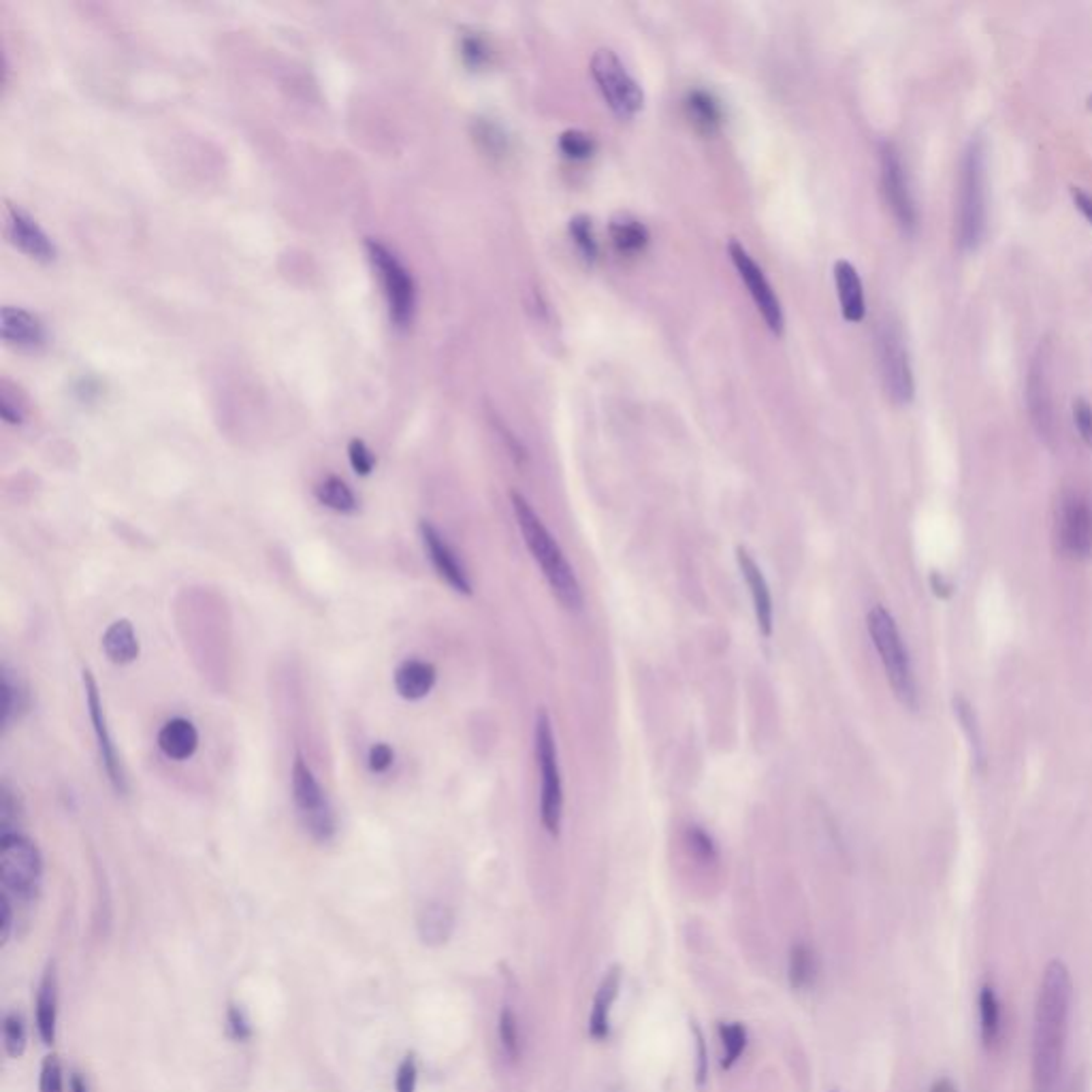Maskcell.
Returning <instances> with one entry per match:
<instances>
[{
    "instance_id": "32",
    "label": "cell",
    "mask_w": 1092,
    "mask_h": 1092,
    "mask_svg": "<svg viewBox=\"0 0 1092 1092\" xmlns=\"http://www.w3.org/2000/svg\"><path fill=\"white\" fill-rule=\"evenodd\" d=\"M815 977V956L805 943L794 946L790 952V986L794 990H806Z\"/></svg>"
},
{
    "instance_id": "31",
    "label": "cell",
    "mask_w": 1092,
    "mask_h": 1092,
    "mask_svg": "<svg viewBox=\"0 0 1092 1092\" xmlns=\"http://www.w3.org/2000/svg\"><path fill=\"white\" fill-rule=\"evenodd\" d=\"M570 237L587 263H594L599 254V241L594 229V220L581 214L570 220Z\"/></svg>"
},
{
    "instance_id": "26",
    "label": "cell",
    "mask_w": 1092,
    "mask_h": 1092,
    "mask_svg": "<svg viewBox=\"0 0 1092 1092\" xmlns=\"http://www.w3.org/2000/svg\"><path fill=\"white\" fill-rule=\"evenodd\" d=\"M34 1020L36 1030L45 1046H52L56 1039V1022H58V992H56V975L54 968L47 971L39 992H36V1008H34Z\"/></svg>"
},
{
    "instance_id": "5",
    "label": "cell",
    "mask_w": 1092,
    "mask_h": 1092,
    "mask_svg": "<svg viewBox=\"0 0 1092 1092\" xmlns=\"http://www.w3.org/2000/svg\"><path fill=\"white\" fill-rule=\"evenodd\" d=\"M534 750L540 779H543V788H540V821H543V826L550 837H559L563 819V785L553 723H550L546 710H538L536 715Z\"/></svg>"
},
{
    "instance_id": "51",
    "label": "cell",
    "mask_w": 1092,
    "mask_h": 1092,
    "mask_svg": "<svg viewBox=\"0 0 1092 1092\" xmlns=\"http://www.w3.org/2000/svg\"><path fill=\"white\" fill-rule=\"evenodd\" d=\"M930 585H932V592H935L937 598H950L952 596V585L946 579H943L939 572L930 574Z\"/></svg>"
},
{
    "instance_id": "7",
    "label": "cell",
    "mask_w": 1092,
    "mask_h": 1092,
    "mask_svg": "<svg viewBox=\"0 0 1092 1092\" xmlns=\"http://www.w3.org/2000/svg\"><path fill=\"white\" fill-rule=\"evenodd\" d=\"M43 864L36 845L18 830L0 834V877L7 894L32 899L41 883Z\"/></svg>"
},
{
    "instance_id": "17",
    "label": "cell",
    "mask_w": 1092,
    "mask_h": 1092,
    "mask_svg": "<svg viewBox=\"0 0 1092 1092\" xmlns=\"http://www.w3.org/2000/svg\"><path fill=\"white\" fill-rule=\"evenodd\" d=\"M736 561H739L743 579H745L747 587H750L757 630L764 638H770L772 628H775V608H772V596H770V587H768L766 576H764L762 568L757 566V561L754 559V555L745 546L736 548Z\"/></svg>"
},
{
    "instance_id": "39",
    "label": "cell",
    "mask_w": 1092,
    "mask_h": 1092,
    "mask_svg": "<svg viewBox=\"0 0 1092 1092\" xmlns=\"http://www.w3.org/2000/svg\"><path fill=\"white\" fill-rule=\"evenodd\" d=\"M954 708H956V715H959V721L962 723V730L966 732L968 741H971V752H973L975 762L981 766V764H984V754H981V741H979V732H977V726H975L973 708L968 706L964 698H956Z\"/></svg>"
},
{
    "instance_id": "30",
    "label": "cell",
    "mask_w": 1092,
    "mask_h": 1092,
    "mask_svg": "<svg viewBox=\"0 0 1092 1092\" xmlns=\"http://www.w3.org/2000/svg\"><path fill=\"white\" fill-rule=\"evenodd\" d=\"M314 495L323 506L341 514H352L359 510V499L354 495V491L338 476H327L325 481L318 483Z\"/></svg>"
},
{
    "instance_id": "10",
    "label": "cell",
    "mask_w": 1092,
    "mask_h": 1092,
    "mask_svg": "<svg viewBox=\"0 0 1092 1092\" xmlns=\"http://www.w3.org/2000/svg\"><path fill=\"white\" fill-rule=\"evenodd\" d=\"M877 359L888 397L899 406L910 403L915 390L910 352H907L901 327L890 318L877 327Z\"/></svg>"
},
{
    "instance_id": "37",
    "label": "cell",
    "mask_w": 1092,
    "mask_h": 1092,
    "mask_svg": "<svg viewBox=\"0 0 1092 1092\" xmlns=\"http://www.w3.org/2000/svg\"><path fill=\"white\" fill-rule=\"evenodd\" d=\"M3 1039L5 1050L11 1059H20L26 1050V1028L18 1014H7L3 1020Z\"/></svg>"
},
{
    "instance_id": "24",
    "label": "cell",
    "mask_w": 1092,
    "mask_h": 1092,
    "mask_svg": "<svg viewBox=\"0 0 1092 1092\" xmlns=\"http://www.w3.org/2000/svg\"><path fill=\"white\" fill-rule=\"evenodd\" d=\"M619 988H621V968L612 966L598 988L594 1012L592 1017H589V1033H592V1037L598 1041L606 1039L610 1033V1010L619 995Z\"/></svg>"
},
{
    "instance_id": "46",
    "label": "cell",
    "mask_w": 1092,
    "mask_h": 1092,
    "mask_svg": "<svg viewBox=\"0 0 1092 1092\" xmlns=\"http://www.w3.org/2000/svg\"><path fill=\"white\" fill-rule=\"evenodd\" d=\"M229 1024H231L233 1035H235L237 1039L243 1041V1039H248V1037H250V1024H248V1020H245V1015L241 1014V1010L231 1008V1012H229Z\"/></svg>"
},
{
    "instance_id": "8",
    "label": "cell",
    "mask_w": 1092,
    "mask_h": 1092,
    "mask_svg": "<svg viewBox=\"0 0 1092 1092\" xmlns=\"http://www.w3.org/2000/svg\"><path fill=\"white\" fill-rule=\"evenodd\" d=\"M365 248L380 280H383L390 321L397 327H408L416 310V285L412 274L397 259V254L390 252L385 243L367 239Z\"/></svg>"
},
{
    "instance_id": "4",
    "label": "cell",
    "mask_w": 1092,
    "mask_h": 1092,
    "mask_svg": "<svg viewBox=\"0 0 1092 1092\" xmlns=\"http://www.w3.org/2000/svg\"><path fill=\"white\" fill-rule=\"evenodd\" d=\"M868 634L873 638V645L881 657V664L886 668V677L894 696L899 698V702L910 710L917 708V685L913 677L910 651H907L905 641L897 621L890 615V610L883 606H873L866 617Z\"/></svg>"
},
{
    "instance_id": "40",
    "label": "cell",
    "mask_w": 1092,
    "mask_h": 1092,
    "mask_svg": "<svg viewBox=\"0 0 1092 1092\" xmlns=\"http://www.w3.org/2000/svg\"><path fill=\"white\" fill-rule=\"evenodd\" d=\"M24 696L26 692H22L20 687L11 679V672L5 668L3 670V726L9 728L11 721L16 719V715L20 713V708L24 706Z\"/></svg>"
},
{
    "instance_id": "21",
    "label": "cell",
    "mask_w": 1092,
    "mask_h": 1092,
    "mask_svg": "<svg viewBox=\"0 0 1092 1092\" xmlns=\"http://www.w3.org/2000/svg\"><path fill=\"white\" fill-rule=\"evenodd\" d=\"M395 690L403 701H423L434 690L438 681V670L434 664L423 659H406L395 670Z\"/></svg>"
},
{
    "instance_id": "41",
    "label": "cell",
    "mask_w": 1092,
    "mask_h": 1092,
    "mask_svg": "<svg viewBox=\"0 0 1092 1092\" xmlns=\"http://www.w3.org/2000/svg\"><path fill=\"white\" fill-rule=\"evenodd\" d=\"M348 459H350L352 470L357 472L359 476L372 474V470L376 468V457H374V452H372L370 448H367V444H365L363 440H357V438L350 440V444H348Z\"/></svg>"
},
{
    "instance_id": "2",
    "label": "cell",
    "mask_w": 1092,
    "mask_h": 1092,
    "mask_svg": "<svg viewBox=\"0 0 1092 1092\" xmlns=\"http://www.w3.org/2000/svg\"><path fill=\"white\" fill-rule=\"evenodd\" d=\"M510 501L525 545L530 548V553L540 566V570H543V576L546 579L550 592H553V596L559 599L563 608L581 610L585 602L583 589L579 579H576L570 561L559 548L557 540L546 530L543 519L538 517L530 501H527L521 494L512 491Z\"/></svg>"
},
{
    "instance_id": "25",
    "label": "cell",
    "mask_w": 1092,
    "mask_h": 1092,
    "mask_svg": "<svg viewBox=\"0 0 1092 1092\" xmlns=\"http://www.w3.org/2000/svg\"><path fill=\"white\" fill-rule=\"evenodd\" d=\"M416 928L425 946H444L455 928V915L444 903H427L416 919Z\"/></svg>"
},
{
    "instance_id": "13",
    "label": "cell",
    "mask_w": 1092,
    "mask_h": 1092,
    "mask_svg": "<svg viewBox=\"0 0 1092 1092\" xmlns=\"http://www.w3.org/2000/svg\"><path fill=\"white\" fill-rule=\"evenodd\" d=\"M728 252H730V259L736 267V272H739L741 280L750 288L752 299L755 301L759 314L766 321L768 329L772 331L775 336H781L783 329H785V316H783V308H781V301L777 297L775 288L768 282V278L764 276L762 267H759L754 256L747 252L745 245L741 241L732 239L728 245Z\"/></svg>"
},
{
    "instance_id": "49",
    "label": "cell",
    "mask_w": 1092,
    "mask_h": 1092,
    "mask_svg": "<svg viewBox=\"0 0 1092 1092\" xmlns=\"http://www.w3.org/2000/svg\"><path fill=\"white\" fill-rule=\"evenodd\" d=\"M1071 196H1073V203L1079 212L1084 214V218L1092 225V194H1088L1086 190L1071 186Z\"/></svg>"
},
{
    "instance_id": "33",
    "label": "cell",
    "mask_w": 1092,
    "mask_h": 1092,
    "mask_svg": "<svg viewBox=\"0 0 1092 1092\" xmlns=\"http://www.w3.org/2000/svg\"><path fill=\"white\" fill-rule=\"evenodd\" d=\"M719 1037H721V1044H723L721 1066H723V1069H730V1066L741 1059V1054L747 1048V1030L739 1022H728V1024L721 1022L719 1024Z\"/></svg>"
},
{
    "instance_id": "35",
    "label": "cell",
    "mask_w": 1092,
    "mask_h": 1092,
    "mask_svg": "<svg viewBox=\"0 0 1092 1092\" xmlns=\"http://www.w3.org/2000/svg\"><path fill=\"white\" fill-rule=\"evenodd\" d=\"M499 1041H501V1048L506 1052V1057L510 1061H519L521 1057L519 1022L510 1008H504L499 1014Z\"/></svg>"
},
{
    "instance_id": "27",
    "label": "cell",
    "mask_w": 1092,
    "mask_h": 1092,
    "mask_svg": "<svg viewBox=\"0 0 1092 1092\" xmlns=\"http://www.w3.org/2000/svg\"><path fill=\"white\" fill-rule=\"evenodd\" d=\"M103 651L114 664H130L139 657V641L130 621L120 619L109 625L103 636Z\"/></svg>"
},
{
    "instance_id": "29",
    "label": "cell",
    "mask_w": 1092,
    "mask_h": 1092,
    "mask_svg": "<svg viewBox=\"0 0 1092 1092\" xmlns=\"http://www.w3.org/2000/svg\"><path fill=\"white\" fill-rule=\"evenodd\" d=\"M685 114L704 132H715L723 122L721 103L706 90H692L685 96Z\"/></svg>"
},
{
    "instance_id": "19",
    "label": "cell",
    "mask_w": 1092,
    "mask_h": 1092,
    "mask_svg": "<svg viewBox=\"0 0 1092 1092\" xmlns=\"http://www.w3.org/2000/svg\"><path fill=\"white\" fill-rule=\"evenodd\" d=\"M0 331H3V339L9 346L20 350H36L45 346L47 341V331L39 318L24 308H14V305H5L0 312Z\"/></svg>"
},
{
    "instance_id": "9",
    "label": "cell",
    "mask_w": 1092,
    "mask_h": 1092,
    "mask_svg": "<svg viewBox=\"0 0 1092 1092\" xmlns=\"http://www.w3.org/2000/svg\"><path fill=\"white\" fill-rule=\"evenodd\" d=\"M592 76L604 101L619 118H634L645 107V92L612 49H598L592 58Z\"/></svg>"
},
{
    "instance_id": "44",
    "label": "cell",
    "mask_w": 1092,
    "mask_h": 1092,
    "mask_svg": "<svg viewBox=\"0 0 1092 1092\" xmlns=\"http://www.w3.org/2000/svg\"><path fill=\"white\" fill-rule=\"evenodd\" d=\"M416 1082H419V1069H416L414 1059L408 1057L399 1065L395 1088L397 1092H416Z\"/></svg>"
},
{
    "instance_id": "54",
    "label": "cell",
    "mask_w": 1092,
    "mask_h": 1092,
    "mask_svg": "<svg viewBox=\"0 0 1092 1092\" xmlns=\"http://www.w3.org/2000/svg\"><path fill=\"white\" fill-rule=\"evenodd\" d=\"M612 1092H625V1090H623V1088H615Z\"/></svg>"
},
{
    "instance_id": "11",
    "label": "cell",
    "mask_w": 1092,
    "mask_h": 1092,
    "mask_svg": "<svg viewBox=\"0 0 1092 1092\" xmlns=\"http://www.w3.org/2000/svg\"><path fill=\"white\" fill-rule=\"evenodd\" d=\"M879 161L883 196H886L890 205V212L905 233H913L917 229L919 216L901 150L894 143H883Z\"/></svg>"
},
{
    "instance_id": "6",
    "label": "cell",
    "mask_w": 1092,
    "mask_h": 1092,
    "mask_svg": "<svg viewBox=\"0 0 1092 1092\" xmlns=\"http://www.w3.org/2000/svg\"><path fill=\"white\" fill-rule=\"evenodd\" d=\"M290 781H292V803L294 808H297L303 828L310 832L312 839L321 843L334 839L338 830L334 808L329 805L323 785L318 783L310 764L305 762L301 754L294 755Z\"/></svg>"
},
{
    "instance_id": "34",
    "label": "cell",
    "mask_w": 1092,
    "mask_h": 1092,
    "mask_svg": "<svg viewBox=\"0 0 1092 1092\" xmlns=\"http://www.w3.org/2000/svg\"><path fill=\"white\" fill-rule=\"evenodd\" d=\"M559 152L570 161H587L596 152V139L583 130H566L559 137Z\"/></svg>"
},
{
    "instance_id": "14",
    "label": "cell",
    "mask_w": 1092,
    "mask_h": 1092,
    "mask_svg": "<svg viewBox=\"0 0 1092 1092\" xmlns=\"http://www.w3.org/2000/svg\"><path fill=\"white\" fill-rule=\"evenodd\" d=\"M1059 543L1065 555L1086 561L1092 557V501L1069 491L1061 499L1059 508Z\"/></svg>"
},
{
    "instance_id": "52",
    "label": "cell",
    "mask_w": 1092,
    "mask_h": 1092,
    "mask_svg": "<svg viewBox=\"0 0 1092 1092\" xmlns=\"http://www.w3.org/2000/svg\"><path fill=\"white\" fill-rule=\"evenodd\" d=\"M930 1092H959V1088H956V1084L950 1077H939L935 1079V1084L930 1086Z\"/></svg>"
},
{
    "instance_id": "18",
    "label": "cell",
    "mask_w": 1092,
    "mask_h": 1092,
    "mask_svg": "<svg viewBox=\"0 0 1092 1092\" xmlns=\"http://www.w3.org/2000/svg\"><path fill=\"white\" fill-rule=\"evenodd\" d=\"M7 233H9V239L14 241L22 252H26L28 256L36 261H52L56 256V248H54V241L49 239L47 233L36 225V220H32L26 212L18 210V207L9 205L7 210Z\"/></svg>"
},
{
    "instance_id": "23",
    "label": "cell",
    "mask_w": 1092,
    "mask_h": 1092,
    "mask_svg": "<svg viewBox=\"0 0 1092 1092\" xmlns=\"http://www.w3.org/2000/svg\"><path fill=\"white\" fill-rule=\"evenodd\" d=\"M158 747L167 757L182 762V759L194 755L196 747H199V732H196L192 721L176 717L167 721L158 732Z\"/></svg>"
},
{
    "instance_id": "12",
    "label": "cell",
    "mask_w": 1092,
    "mask_h": 1092,
    "mask_svg": "<svg viewBox=\"0 0 1092 1092\" xmlns=\"http://www.w3.org/2000/svg\"><path fill=\"white\" fill-rule=\"evenodd\" d=\"M1026 406L1039 438L1048 444L1057 440V414H1054V397L1050 385V343H1041L1037 354L1030 361L1026 378Z\"/></svg>"
},
{
    "instance_id": "45",
    "label": "cell",
    "mask_w": 1092,
    "mask_h": 1092,
    "mask_svg": "<svg viewBox=\"0 0 1092 1092\" xmlns=\"http://www.w3.org/2000/svg\"><path fill=\"white\" fill-rule=\"evenodd\" d=\"M392 759H395V754H392L390 745L387 743H376L372 750H370V757H367V764H370L372 772H385L390 768Z\"/></svg>"
},
{
    "instance_id": "36",
    "label": "cell",
    "mask_w": 1092,
    "mask_h": 1092,
    "mask_svg": "<svg viewBox=\"0 0 1092 1092\" xmlns=\"http://www.w3.org/2000/svg\"><path fill=\"white\" fill-rule=\"evenodd\" d=\"M685 839H687V848H690L696 860H701L704 864L717 862V845L704 828L690 826L685 830Z\"/></svg>"
},
{
    "instance_id": "38",
    "label": "cell",
    "mask_w": 1092,
    "mask_h": 1092,
    "mask_svg": "<svg viewBox=\"0 0 1092 1092\" xmlns=\"http://www.w3.org/2000/svg\"><path fill=\"white\" fill-rule=\"evenodd\" d=\"M461 58L470 69H481V67L489 65V58H491L489 43L483 39L481 34L468 32L461 39Z\"/></svg>"
},
{
    "instance_id": "22",
    "label": "cell",
    "mask_w": 1092,
    "mask_h": 1092,
    "mask_svg": "<svg viewBox=\"0 0 1092 1092\" xmlns=\"http://www.w3.org/2000/svg\"><path fill=\"white\" fill-rule=\"evenodd\" d=\"M608 235H610V243L612 248H615L621 256H638L647 250L649 239V229L632 214H617L610 218V225H608Z\"/></svg>"
},
{
    "instance_id": "16",
    "label": "cell",
    "mask_w": 1092,
    "mask_h": 1092,
    "mask_svg": "<svg viewBox=\"0 0 1092 1092\" xmlns=\"http://www.w3.org/2000/svg\"><path fill=\"white\" fill-rule=\"evenodd\" d=\"M421 540H423V546H425V553L432 561V566L436 568L438 576L442 581H444L450 589H455L457 594L463 596H472V581L468 572H465L463 563L459 561L455 550L450 548V545L446 543L442 534L436 530L432 523L423 521L421 523Z\"/></svg>"
},
{
    "instance_id": "53",
    "label": "cell",
    "mask_w": 1092,
    "mask_h": 1092,
    "mask_svg": "<svg viewBox=\"0 0 1092 1092\" xmlns=\"http://www.w3.org/2000/svg\"><path fill=\"white\" fill-rule=\"evenodd\" d=\"M71 1092H88V1086H85V1082L78 1073L71 1079Z\"/></svg>"
},
{
    "instance_id": "20",
    "label": "cell",
    "mask_w": 1092,
    "mask_h": 1092,
    "mask_svg": "<svg viewBox=\"0 0 1092 1092\" xmlns=\"http://www.w3.org/2000/svg\"><path fill=\"white\" fill-rule=\"evenodd\" d=\"M834 285H837L841 314L845 321L860 323L866 314L864 288L860 276H858V269L850 261L841 259L834 263Z\"/></svg>"
},
{
    "instance_id": "47",
    "label": "cell",
    "mask_w": 1092,
    "mask_h": 1092,
    "mask_svg": "<svg viewBox=\"0 0 1092 1092\" xmlns=\"http://www.w3.org/2000/svg\"><path fill=\"white\" fill-rule=\"evenodd\" d=\"M0 911H3V917H0V937H3V943L9 941L11 937V928H14V911H11V901H9V894L3 892V897H0Z\"/></svg>"
},
{
    "instance_id": "3",
    "label": "cell",
    "mask_w": 1092,
    "mask_h": 1092,
    "mask_svg": "<svg viewBox=\"0 0 1092 1092\" xmlns=\"http://www.w3.org/2000/svg\"><path fill=\"white\" fill-rule=\"evenodd\" d=\"M986 143L973 137L966 143L959 171V212H956V241L962 252H975L986 237Z\"/></svg>"
},
{
    "instance_id": "50",
    "label": "cell",
    "mask_w": 1092,
    "mask_h": 1092,
    "mask_svg": "<svg viewBox=\"0 0 1092 1092\" xmlns=\"http://www.w3.org/2000/svg\"><path fill=\"white\" fill-rule=\"evenodd\" d=\"M694 1033H696V1044H698V1082H704L706 1079V1052H704V1039L701 1035V1030L694 1026Z\"/></svg>"
},
{
    "instance_id": "28",
    "label": "cell",
    "mask_w": 1092,
    "mask_h": 1092,
    "mask_svg": "<svg viewBox=\"0 0 1092 1092\" xmlns=\"http://www.w3.org/2000/svg\"><path fill=\"white\" fill-rule=\"evenodd\" d=\"M979 1005V1035L988 1050L997 1048L1001 1035H1003V1015H1001V1001L997 997V990L990 984H984L977 997Z\"/></svg>"
},
{
    "instance_id": "43",
    "label": "cell",
    "mask_w": 1092,
    "mask_h": 1092,
    "mask_svg": "<svg viewBox=\"0 0 1092 1092\" xmlns=\"http://www.w3.org/2000/svg\"><path fill=\"white\" fill-rule=\"evenodd\" d=\"M1073 419L1079 436H1082V440L1092 448V403L1077 397L1073 401Z\"/></svg>"
},
{
    "instance_id": "1",
    "label": "cell",
    "mask_w": 1092,
    "mask_h": 1092,
    "mask_svg": "<svg viewBox=\"0 0 1092 1092\" xmlns=\"http://www.w3.org/2000/svg\"><path fill=\"white\" fill-rule=\"evenodd\" d=\"M1073 984L1069 968L1052 961L1039 984L1033 1033V1090L1059 1092L1066 1035H1069Z\"/></svg>"
},
{
    "instance_id": "42",
    "label": "cell",
    "mask_w": 1092,
    "mask_h": 1092,
    "mask_svg": "<svg viewBox=\"0 0 1092 1092\" xmlns=\"http://www.w3.org/2000/svg\"><path fill=\"white\" fill-rule=\"evenodd\" d=\"M39 1092H65L63 1066H60L58 1057H47L45 1059V1063L41 1066Z\"/></svg>"
},
{
    "instance_id": "48",
    "label": "cell",
    "mask_w": 1092,
    "mask_h": 1092,
    "mask_svg": "<svg viewBox=\"0 0 1092 1092\" xmlns=\"http://www.w3.org/2000/svg\"><path fill=\"white\" fill-rule=\"evenodd\" d=\"M0 416H3L5 423H11V425H20L24 421V414H22L20 406H16V403L11 401L7 395L0 397Z\"/></svg>"
},
{
    "instance_id": "15",
    "label": "cell",
    "mask_w": 1092,
    "mask_h": 1092,
    "mask_svg": "<svg viewBox=\"0 0 1092 1092\" xmlns=\"http://www.w3.org/2000/svg\"><path fill=\"white\" fill-rule=\"evenodd\" d=\"M83 690H85V704H88V713H90L92 728H94V734H96L98 754H101L105 772H107L109 781H112L114 790L118 794H125L127 792V777H125V770H122V762H120V755H118L112 734H109L107 715H105V708H103L101 694H98V685H96L90 670H83Z\"/></svg>"
}]
</instances>
